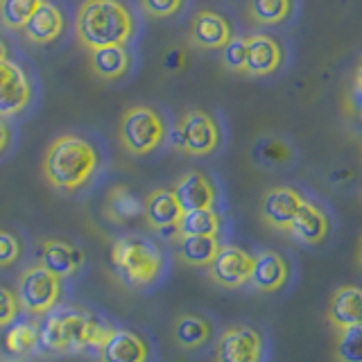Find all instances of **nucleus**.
<instances>
[{"label": "nucleus", "instance_id": "f257e3e1", "mask_svg": "<svg viewBox=\"0 0 362 362\" xmlns=\"http://www.w3.org/2000/svg\"><path fill=\"white\" fill-rule=\"evenodd\" d=\"M136 34V16L122 0H84L75 16L77 43L88 52L127 45Z\"/></svg>", "mask_w": 362, "mask_h": 362}, {"label": "nucleus", "instance_id": "f03ea898", "mask_svg": "<svg viewBox=\"0 0 362 362\" xmlns=\"http://www.w3.org/2000/svg\"><path fill=\"white\" fill-rule=\"evenodd\" d=\"M107 324L82 308V305H57L52 313L45 315L41 326L39 349L45 354H77V351L98 349L100 342L109 333Z\"/></svg>", "mask_w": 362, "mask_h": 362}, {"label": "nucleus", "instance_id": "7ed1b4c3", "mask_svg": "<svg viewBox=\"0 0 362 362\" xmlns=\"http://www.w3.org/2000/svg\"><path fill=\"white\" fill-rule=\"evenodd\" d=\"M100 156L93 143L77 134H62L54 139L43 154V177L62 192L82 190L95 177Z\"/></svg>", "mask_w": 362, "mask_h": 362}, {"label": "nucleus", "instance_id": "20e7f679", "mask_svg": "<svg viewBox=\"0 0 362 362\" xmlns=\"http://www.w3.org/2000/svg\"><path fill=\"white\" fill-rule=\"evenodd\" d=\"M111 263L118 279L129 288H152L165 272V256L161 247L145 235H122L113 243Z\"/></svg>", "mask_w": 362, "mask_h": 362}, {"label": "nucleus", "instance_id": "39448f33", "mask_svg": "<svg viewBox=\"0 0 362 362\" xmlns=\"http://www.w3.org/2000/svg\"><path fill=\"white\" fill-rule=\"evenodd\" d=\"M118 139L124 152L132 156H147L170 139V127L165 116L156 107L134 105L122 113Z\"/></svg>", "mask_w": 362, "mask_h": 362}, {"label": "nucleus", "instance_id": "423d86ee", "mask_svg": "<svg viewBox=\"0 0 362 362\" xmlns=\"http://www.w3.org/2000/svg\"><path fill=\"white\" fill-rule=\"evenodd\" d=\"M170 141L188 156H213L224 145L222 120L213 111L188 109L170 132Z\"/></svg>", "mask_w": 362, "mask_h": 362}, {"label": "nucleus", "instance_id": "0eeeda50", "mask_svg": "<svg viewBox=\"0 0 362 362\" xmlns=\"http://www.w3.org/2000/svg\"><path fill=\"white\" fill-rule=\"evenodd\" d=\"M64 286L62 279L52 274L48 267L41 263L30 265L23 269L16 286V297L21 308L32 317H45L52 313L62 301Z\"/></svg>", "mask_w": 362, "mask_h": 362}, {"label": "nucleus", "instance_id": "6e6552de", "mask_svg": "<svg viewBox=\"0 0 362 362\" xmlns=\"http://www.w3.org/2000/svg\"><path fill=\"white\" fill-rule=\"evenodd\" d=\"M247 66H245V77L252 79H265L274 77L286 71L290 62V50L279 37L269 32H256L247 34Z\"/></svg>", "mask_w": 362, "mask_h": 362}, {"label": "nucleus", "instance_id": "1a4fd4ad", "mask_svg": "<svg viewBox=\"0 0 362 362\" xmlns=\"http://www.w3.org/2000/svg\"><path fill=\"white\" fill-rule=\"evenodd\" d=\"M265 337L252 324L229 326L218 337L213 362H263Z\"/></svg>", "mask_w": 362, "mask_h": 362}, {"label": "nucleus", "instance_id": "9d476101", "mask_svg": "<svg viewBox=\"0 0 362 362\" xmlns=\"http://www.w3.org/2000/svg\"><path fill=\"white\" fill-rule=\"evenodd\" d=\"M308 202V195L297 186H274L269 188L260 199V220L269 229L290 233L294 218Z\"/></svg>", "mask_w": 362, "mask_h": 362}, {"label": "nucleus", "instance_id": "9b49d317", "mask_svg": "<svg viewBox=\"0 0 362 362\" xmlns=\"http://www.w3.org/2000/svg\"><path fill=\"white\" fill-rule=\"evenodd\" d=\"M206 269H209V279L218 288L238 290L252 281L254 254H249L247 249L238 245H222Z\"/></svg>", "mask_w": 362, "mask_h": 362}, {"label": "nucleus", "instance_id": "f8f14e48", "mask_svg": "<svg viewBox=\"0 0 362 362\" xmlns=\"http://www.w3.org/2000/svg\"><path fill=\"white\" fill-rule=\"evenodd\" d=\"M235 37L229 16L215 9H199L190 21L188 41L197 50H222Z\"/></svg>", "mask_w": 362, "mask_h": 362}, {"label": "nucleus", "instance_id": "ddd939ff", "mask_svg": "<svg viewBox=\"0 0 362 362\" xmlns=\"http://www.w3.org/2000/svg\"><path fill=\"white\" fill-rule=\"evenodd\" d=\"M32 82L28 73L11 59L0 62V118H14L30 107Z\"/></svg>", "mask_w": 362, "mask_h": 362}, {"label": "nucleus", "instance_id": "4468645a", "mask_svg": "<svg viewBox=\"0 0 362 362\" xmlns=\"http://www.w3.org/2000/svg\"><path fill=\"white\" fill-rule=\"evenodd\" d=\"M152 346L127 328H109L98 346V362H150Z\"/></svg>", "mask_w": 362, "mask_h": 362}, {"label": "nucleus", "instance_id": "2eb2a0df", "mask_svg": "<svg viewBox=\"0 0 362 362\" xmlns=\"http://www.w3.org/2000/svg\"><path fill=\"white\" fill-rule=\"evenodd\" d=\"M173 190L184 213L215 209V204L220 199V190L215 186L213 177L202 173V170H188L186 175H181L177 179V184L173 186Z\"/></svg>", "mask_w": 362, "mask_h": 362}, {"label": "nucleus", "instance_id": "dca6fc26", "mask_svg": "<svg viewBox=\"0 0 362 362\" xmlns=\"http://www.w3.org/2000/svg\"><path fill=\"white\" fill-rule=\"evenodd\" d=\"M292 279V265L288 256H283L274 249H260L254 254V269H252V286L258 292L274 294L281 292Z\"/></svg>", "mask_w": 362, "mask_h": 362}, {"label": "nucleus", "instance_id": "f3484780", "mask_svg": "<svg viewBox=\"0 0 362 362\" xmlns=\"http://www.w3.org/2000/svg\"><path fill=\"white\" fill-rule=\"evenodd\" d=\"M333 231V220L331 213L326 211L324 204L308 199L303 204V209L294 218L290 226V235L301 245L308 247H320L328 240V235Z\"/></svg>", "mask_w": 362, "mask_h": 362}, {"label": "nucleus", "instance_id": "a211bd4d", "mask_svg": "<svg viewBox=\"0 0 362 362\" xmlns=\"http://www.w3.org/2000/svg\"><path fill=\"white\" fill-rule=\"evenodd\" d=\"M181 215H184V209L173 188H154L143 202V218L154 231L177 229Z\"/></svg>", "mask_w": 362, "mask_h": 362}, {"label": "nucleus", "instance_id": "6ab92c4d", "mask_svg": "<svg viewBox=\"0 0 362 362\" xmlns=\"http://www.w3.org/2000/svg\"><path fill=\"white\" fill-rule=\"evenodd\" d=\"M86 263V254L73 243L48 238L41 243V265L48 267L59 279L75 276Z\"/></svg>", "mask_w": 362, "mask_h": 362}, {"label": "nucleus", "instance_id": "aec40b11", "mask_svg": "<svg viewBox=\"0 0 362 362\" xmlns=\"http://www.w3.org/2000/svg\"><path fill=\"white\" fill-rule=\"evenodd\" d=\"M301 0H247V18L256 28L274 30L297 21Z\"/></svg>", "mask_w": 362, "mask_h": 362}, {"label": "nucleus", "instance_id": "412c9836", "mask_svg": "<svg viewBox=\"0 0 362 362\" xmlns=\"http://www.w3.org/2000/svg\"><path fill=\"white\" fill-rule=\"evenodd\" d=\"M326 320L335 331L362 324V288L354 286V283L339 286L328 301Z\"/></svg>", "mask_w": 362, "mask_h": 362}, {"label": "nucleus", "instance_id": "4be33fe9", "mask_svg": "<svg viewBox=\"0 0 362 362\" xmlns=\"http://www.w3.org/2000/svg\"><path fill=\"white\" fill-rule=\"evenodd\" d=\"M64 25H66V21H64L62 9L54 3H50V0H41V5L30 16L25 28H23V34H25L28 41L37 45H45L62 37Z\"/></svg>", "mask_w": 362, "mask_h": 362}, {"label": "nucleus", "instance_id": "5701e85b", "mask_svg": "<svg viewBox=\"0 0 362 362\" xmlns=\"http://www.w3.org/2000/svg\"><path fill=\"white\" fill-rule=\"evenodd\" d=\"M173 337L184 351H199L213 337V324L199 313H184L173 324Z\"/></svg>", "mask_w": 362, "mask_h": 362}, {"label": "nucleus", "instance_id": "b1692460", "mask_svg": "<svg viewBox=\"0 0 362 362\" xmlns=\"http://www.w3.org/2000/svg\"><path fill=\"white\" fill-rule=\"evenodd\" d=\"M90 71L102 82H116L132 71V52L127 45H111L90 52Z\"/></svg>", "mask_w": 362, "mask_h": 362}, {"label": "nucleus", "instance_id": "393cba45", "mask_svg": "<svg viewBox=\"0 0 362 362\" xmlns=\"http://www.w3.org/2000/svg\"><path fill=\"white\" fill-rule=\"evenodd\" d=\"M175 243L179 260L190 267H209L222 247L215 235H175Z\"/></svg>", "mask_w": 362, "mask_h": 362}, {"label": "nucleus", "instance_id": "a878e982", "mask_svg": "<svg viewBox=\"0 0 362 362\" xmlns=\"http://www.w3.org/2000/svg\"><path fill=\"white\" fill-rule=\"evenodd\" d=\"M224 229V218L218 209L188 211L181 215L175 235H215L220 238Z\"/></svg>", "mask_w": 362, "mask_h": 362}, {"label": "nucleus", "instance_id": "bb28decb", "mask_svg": "<svg viewBox=\"0 0 362 362\" xmlns=\"http://www.w3.org/2000/svg\"><path fill=\"white\" fill-rule=\"evenodd\" d=\"M41 326L34 322H14L5 331V349L14 358H28L39 349Z\"/></svg>", "mask_w": 362, "mask_h": 362}, {"label": "nucleus", "instance_id": "cd10ccee", "mask_svg": "<svg viewBox=\"0 0 362 362\" xmlns=\"http://www.w3.org/2000/svg\"><path fill=\"white\" fill-rule=\"evenodd\" d=\"M105 211H107V218L111 222L124 224V222H129L134 218H139V215H143V204L136 199V195H132L129 188L116 186V188L109 190Z\"/></svg>", "mask_w": 362, "mask_h": 362}, {"label": "nucleus", "instance_id": "c85d7f7f", "mask_svg": "<svg viewBox=\"0 0 362 362\" xmlns=\"http://www.w3.org/2000/svg\"><path fill=\"white\" fill-rule=\"evenodd\" d=\"M254 156H256V161L263 165H286L292 161L294 150L286 139H281V136L265 134L256 141Z\"/></svg>", "mask_w": 362, "mask_h": 362}, {"label": "nucleus", "instance_id": "c756f323", "mask_svg": "<svg viewBox=\"0 0 362 362\" xmlns=\"http://www.w3.org/2000/svg\"><path fill=\"white\" fill-rule=\"evenodd\" d=\"M41 0H0V23L7 30L23 32L30 16L37 11Z\"/></svg>", "mask_w": 362, "mask_h": 362}, {"label": "nucleus", "instance_id": "7c9ffc66", "mask_svg": "<svg viewBox=\"0 0 362 362\" xmlns=\"http://www.w3.org/2000/svg\"><path fill=\"white\" fill-rule=\"evenodd\" d=\"M333 351L337 362H362V324L337 331Z\"/></svg>", "mask_w": 362, "mask_h": 362}, {"label": "nucleus", "instance_id": "2f4dec72", "mask_svg": "<svg viewBox=\"0 0 362 362\" xmlns=\"http://www.w3.org/2000/svg\"><path fill=\"white\" fill-rule=\"evenodd\" d=\"M247 48H249L247 37H243V34H235V37L220 50V62L224 66V71L235 73V75H245Z\"/></svg>", "mask_w": 362, "mask_h": 362}, {"label": "nucleus", "instance_id": "473e14b6", "mask_svg": "<svg viewBox=\"0 0 362 362\" xmlns=\"http://www.w3.org/2000/svg\"><path fill=\"white\" fill-rule=\"evenodd\" d=\"M23 256V245L16 233L0 229V267L16 265Z\"/></svg>", "mask_w": 362, "mask_h": 362}, {"label": "nucleus", "instance_id": "72a5a7b5", "mask_svg": "<svg viewBox=\"0 0 362 362\" xmlns=\"http://www.w3.org/2000/svg\"><path fill=\"white\" fill-rule=\"evenodd\" d=\"M186 3L188 0H141L145 14L152 18H175L181 14Z\"/></svg>", "mask_w": 362, "mask_h": 362}, {"label": "nucleus", "instance_id": "f704fd0d", "mask_svg": "<svg viewBox=\"0 0 362 362\" xmlns=\"http://www.w3.org/2000/svg\"><path fill=\"white\" fill-rule=\"evenodd\" d=\"M21 303L16 297V290L7 286H0V328H7L18 320Z\"/></svg>", "mask_w": 362, "mask_h": 362}, {"label": "nucleus", "instance_id": "c9c22d12", "mask_svg": "<svg viewBox=\"0 0 362 362\" xmlns=\"http://www.w3.org/2000/svg\"><path fill=\"white\" fill-rule=\"evenodd\" d=\"M354 93L358 100H362V52H360L356 68H354Z\"/></svg>", "mask_w": 362, "mask_h": 362}, {"label": "nucleus", "instance_id": "e433bc0d", "mask_svg": "<svg viewBox=\"0 0 362 362\" xmlns=\"http://www.w3.org/2000/svg\"><path fill=\"white\" fill-rule=\"evenodd\" d=\"M9 143H11V129H9V124L5 122V118H0V154L7 152Z\"/></svg>", "mask_w": 362, "mask_h": 362}, {"label": "nucleus", "instance_id": "4c0bfd02", "mask_svg": "<svg viewBox=\"0 0 362 362\" xmlns=\"http://www.w3.org/2000/svg\"><path fill=\"white\" fill-rule=\"evenodd\" d=\"M356 263L362 267V235H360V240H358V247H356Z\"/></svg>", "mask_w": 362, "mask_h": 362}, {"label": "nucleus", "instance_id": "58836bf2", "mask_svg": "<svg viewBox=\"0 0 362 362\" xmlns=\"http://www.w3.org/2000/svg\"><path fill=\"white\" fill-rule=\"evenodd\" d=\"M3 59H7V45H5V41L0 39V62Z\"/></svg>", "mask_w": 362, "mask_h": 362}, {"label": "nucleus", "instance_id": "ea45409f", "mask_svg": "<svg viewBox=\"0 0 362 362\" xmlns=\"http://www.w3.org/2000/svg\"><path fill=\"white\" fill-rule=\"evenodd\" d=\"M358 118L362 122V100H358Z\"/></svg>", "mask_w": 362, "mask_h": 362}, {"label": "nucleus", "instance_id": "a19ab883", "mask_svg": "<svg viewBox=\"0 0 362 362\" xmlns=\"http://www.w3.org/2000/svg\"><path fill=\"white\" fill-rule=\"evenodd\" d=\"M16 362H37V360H25V358H21V360H16Z\"/></svg>", "mask_w": 362, "mask_h": 362}]
</instances>
